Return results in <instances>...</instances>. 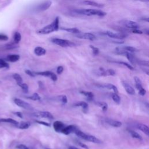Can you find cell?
I'll return each mask as SVG.
<instances>
[{"label":"cell","instance_id":"obj_1","mask_svg":"<svg viewBox=\"0 0 149 149\" xmlns=\"http://www.w3.org/2000/svg\"><path fill=\"white\" fill-rule=\"evenodd\" d=\"M58 29H59V17H56L52 23L38 30L37 31V33L39 34L45 35V34H50L53 31H57Z\"/></svg>","mask_w":149,"mask_h":149},{"label":"cell","instance_id":"obj_2","mask_svg":"<svg viewBox=\"0 0 149 149\" xmlns=\"http://www.w3.org/2000/svg\"><path fill=\"white\" fill-rule=\"evenodd\" d=\"M73 12L77 14L85 15V16H104L106 15V13L104 11L98 9H75Z\"/></svg>","mask_w":149,"mask_h":149},{"label":"cell","instance_id":"obj_3","mask_svg":"<svg viewBox=\"0 0 149 149\" xmlns=\"http://www.w3.org/2000/svg\"><path fill=\"white\" fill-rule=\"evenodd\" d=\"M51 41L52 43L59 45L62 47H72L75 46V44L73 42L68 40L58 38H54L51 39Z\"/></svg>","mask_w":149,"mask_h":149},{"label":"cell","instance_id":"obj_4","mask_svg":"<svg viewBox=\"0 0 149 149\" xmlns=\"http://www.w3.org/2000/svg\"><path fill=\"white\" fill-rule=\"evenodd\" d=\"M120 24H121L122 26H123L125 27L127 29H129L130 30L133 29H137L139 27V24L137 23L132 21V20H122L119 22Z\"/></svg>","mask_w":149,"mask_h":149},{"label":"cell","instance_id":"obj_5","mask_svg":"<svg viewBox=\"0 0 149 149\" xmlns=\"http://www.w3.org/2000/svg\"><path fill=\"white\" fill-rule=\"evenodd\" d=\"M13 101H14L15 104L19 107H21L22 108H24V109H26L27 110L33 109V107H31V105L30 104H29L28 102H27L21 99L16 98L14 99Z\"/></svg>","mask_w":149,"mask_h":149},{"label":"cell","instance_id":"obj_6","mask_svg":"<svg viewBox=\"0 0 149 149\" xmlns=\"http://www.w3.org/2000/svg\"><path fill=\"white\" fill-rule=\"evenodd\" d=\"M104 34L105 35L108 36L110 38H114V39H118V40L123 39V38H125L127 36V35L123 33H116L112 32L111 31H106L104 33Z\"/></svg>","mask_w":149,"mask_h":149},{"label":"cell","instance_id":"obj_7","mask_svg":"<svg viewBox=\"0 0 149 149\" xmlns=\"http://www.w3.org/2000/svg\"><path fill=\"white\" fill-rule=\"evenodd\" d=\"M75 36L80 39L88 40L90 41H94L96 39V37L90 33H79L75 34Z\"/></svg>","mask_w":149,"mask_h":149},{"label":"cell","instance_id":"obj_8","mask_svg":"<svg viewBox=\"0 0 149 149\" xmlns=\"http://www.w3.org/2000/svg\"><path fill=\"white\" fill-rule=\"evenodd\" d=\"M33 116L37 117V118H47L49 119H53L54 116L51 113L48 111H38L34 112L33 114Z\"/></svg>","mask_w":149,"mask_h":149},{"label":"cell","instance_id":"obj_9","mask_svg":"<svg viewBox=\"0 0 149 149\" xmlns=\"http://www.w3.org/2000/svg\"><path fill=\"white\" fill-rule=\"evenodd\" d=\"M51 4H52L51 1H45L40 4L39 5H38L36 8V10L37 12H42V11L46 10L51 6Z\"/></svg>","mask_w":149,"mask_h":149},{"label":"cell","instance_id":"obj_10","mask_svg":"<svg viewBox=\"0 0 149 149\" xmlns=\"http://www.w3.org/2000/svg\"><path fill=\"white\" fill-rule=\"evenodd\" d=\"M98 75L102 76H115V72L113 69H107L105 70L102 68H99V72Z\"/></svg>","mask_w":149,"mask_h":149},{"label":"cell","instance_id":"obj_11","mask_svg":"<svg viewBox=\"0 0 149 149\" xmlns=\"http://www.w3.org/2000/svg\"><path fill=\"white\" fill-rule=\"evenodd\" d=\"M65 126H66L65 125L63 122H62L59 120H56V121L54 122L53 123L54 129L55 130V131H56V132H58V133H61L62 130Z\"/></svg>","mask_w":149,"mask_h":149},{"label":"cell","instance_id":"obj_12","mask_svg":"<svg viewBox=\"0 0 149 149\" xmlns=\"http://www.w3.org/2000/svg\"><path fill=\"white\" fill-rule=\"evenodd\" d=\"M84 140L95 143V144H101L102 143V141L101 140L97 138L95 136L90 135V134H86Z\"/></svg>","mask_w":149,"mask_h":149},{"label":"cell","instance_id":"obj_13","mask_svg":"<svg viewBox=\"0 0 149 149\" xmlns=\"http://www.w3.org/2000/svg\"><path fill=\"white\" fill-rule=\"evenodd\" d=\"M77 127L74 125H69V126H65L63 130H62L61 133H62L63 134H66V135H68L70 133H72V132H74L75 130L77 129Z\"/></svg>","mask_w":149,"mask_h":149},{"label":"cell","instance_id":"obj_14","mask_svg":"<svg viewBox=\"0 0 149 149\" xmlns=\"http://www.w3.org/2000/svg\"><path fill=\"white\" fill-rule=\"evenodd\" d=\"M122 84H123V86L125 90H126V91L127 92V94H129L130 95H134L135 94L134 89L127 83L123 81V82H122Z\"/></svg>","mask_w":149,"mask_h":149},{"label":"cell","instance_id":"obj_15","mask_svg":"<svg viewBox=\"0 0 149 149\" xmlns=\"http://www.w3.org/2000/svg\"><path fill=\"white\" fill-rule=\"evenodd\" d=\"M106 122L109 125L115 127H119L122 126V122H120L118 120H113V119H106Z\"/></svg>","mask_w":149,"mask_h":149},{"label":"cell","instance_id":"obj_16","mask_svg":"<svg viewBox=\"0 0 149 149\" xmlns=\"http://www.w3.org/2000/svg\"><path fill=\"white\" fill-rule=\"evenodd\" d=\"M75 106L76 107H80L82 109V111L84 113H87L88 111V105L87 104V102H84V101H80L77 102L75 104Z\"/></svg>","mask_w":149,"mask_h":149},{"label":"cell","instance_id":"obj_17","mask_svg":"<svg viewBox=\"0 0 149 149\" xmlns=\"http://www.w3.org/2000/svg\"><path fill=\"white\" fill-rule=\"evenodd\" d=\"M136 126L138 129L140 130L147 136L149 135V129H148V127L147 125H144L143 123H138Z\"/></svg>","mask_w":149,"mask_h":149},{"label":"cell","instance_id":"obj_18","mask_svg":"<svg viewBox=\"0 0 149 149\" xmlns=\"http://www.w3.org/2000/svg\"><path fill=\"white\" fill-rule=\"evenodd\" d=\"M101 87L108 90H112L113 91L114 93H118V88L116 87V86H115V85L111 84V83H106V84H104L101 85Z\"/></svg>","mask_w":149,"mask_h":149},{"label":"cell","instance_id":"obj_19","mask_svg":"<svg viewBox=\"0 0 149 149\" xmlns=\"http://www.w3.org/2000/svg\"><path fill=\"white\" fill-rule=\"evenodd\" d=\"M34 54L37 56H42L45 54L46 50L41 47H36L34 48Z\"/></svg>","mask_w":149,"mask_h":149},{"label":"cell","instance_id":"obj_20","mask_svg":"<svg viewBox=\"0 0 149 149\" xmlns=\"http://www.w3.org/2000/svg\"><path fill=\"white\" fill-rule=\"evenodd\" d=\"M83 3L87 5H90V6H93L95 7H98V8H102L104 6L103 4H101L97 2H95L94 1H89V0H86L83 2Z\"/></svg>","mask_w":149,"mask_h":149},{"label":"cell","instance_id":"obj_21","mask_svg":"<svg viewBox=\"0 0 149 149\" xmlns=\"http://www.w3.org/2000/svg\"><path fill=\"white\" fill-rule=\"evenodd\" d=\"M20 59V56L17 54H12L6 56L7 61L11 62H15L17 61Z\"/></svg>","mask_w":149,"mask_h":149},{"label":"cell","instance_id":"obj_22","mask_svg":"<svg viewBox=\"0 0 149 149\" xmlns=\"http://www.w3.org/2000/svg\"><path fill=\"white\" fill-rule=\"evenodd\" d=\"M16 126L20 129H27L30 126V123L29 122H21Z\"/></svg>","mask_w":149,"mask_h":149},{"label":"cell","instance_id":"obj_23","mask_svg":"<svg viewBox=\"0 0 149 149\" xmlns=\"http://www.w3.org/2000/svg\"><path fill=\"white\" fill-rule=\"evenodd\" d=\"M61 29L63 30H65V31H66L68 33L75 34L80 33V31L77 28H76V27H68V28L62 27Z\"/></svg>","mask_w":149,"mask_h":149},{"label":"cell","instance_id":"obj_24","mask_svg":"<svg viewBox=\"0 0 149 149\" xmlns=\"http://www.w3.org/2000/svg\"><path fill=\"white\" fill-rule=\"evenodd\" d=\"M5 122V123H9L15 125H17L19 122L12 118H1L0 119V123Z\"/></svg>","mask_w":149,"mask_h":149},{"label":"cell","instance_id":"obj_25","mask_svg":"<svg viewBox=\"0 0 149 149\" xmlns=\"http://www.w3.org/2000/svg\"><path fill=\"white\" fill-rule=\"evenodd\" d=\"M80 93L86 97L88 101H91L94 97V94L92 92L86 91H81Z\"/></svg>","mask_w":149,"mask_h":149},{"label":"cell","instance_id":"obj_26","mask_svg":"<svg viewBox=\"0 0 149 149\" xmlns=\"http://www.w3.org/2000/svg\"><path fill=\"white\" fill-rule=\"evenodd\" d=\"M125 55L126 56L127 59H128V61L132 63V64H134L135 62H136L135 58L134 57V56L132 54V53L130 52H126V54H125Z\"/></svg>","mask_w":149,"mask_h":149},{"label":"cell","instance_id":"obj_27","mask_svg":"<svg viewBox=\"0 0 149 149\" xmlns=\"http://www.w3.org/2000/svg\"><path fill=\"white\" fill-rule=\"evenodd\" d=\"M122 49L125 51V52H130V53H133L134 52H136L137 50L136 48L131 47V46H124V47H121Z\"/></svg>","mask_w":149,"mask_h":149},{"label":"cell","instance_id":"obj_28","mask_svg":"<svg viewBox=\"0 0 149 149\" xmlns=\"http://www.w3.org/2000/svg\"><path fill=\"white\" fill-rule=\"evenodd\" d=\"M134 80L135 82V85H136V87L137 90H140L141 88H143L142 86V83L141 81L140 80V79L137 77V76H134Z\"/></svg>","mask_w":149,"mask_h":149},{"label":"cell","instance_id":"obj_29","mask_svg":"<svg viewBox=\"0 0 149 149\" xmlns=\"http://www.w3.org/2000/svg\"><path fill=\"white\" fill-rule=\"evenodd\" d=\"M13 78L16 80L17 84H19L20 83H23V79L21 76L18 73H14L13 74Z\"/></svg>","mask_w":149,"mask_h":149},{"label":"cell","instance_id":"obj_30","mask_svg":"<svg viewBox=\"0 0 149 149\" xmlns=\"http://www.w3.org/2000/svg\"><path fill=\"white\" fill-rule=\"evenodd\" d=\"M111 97H112V100H113V101H114L115 103H116V104H119L120 103V97L118 95L117 93H112V94H111Z\"/></svg>","mask_w":149,"mask_h":149},{"label":"cell","instance_id":"obj_31","mask_svg":"<svg viewBox=\"0 0 149 149\" xmlns=\"http://www.w3.org/2000/svg\"><path fill=\"white\" fill-rule=\"evenodd\" d=\"M129 133L131 134L132 137L137 139H139V140H141L142 139V137L137 132H135L134 130H129Z\"/></svg>","mask_w":149,"mask_h":149},{"label":"cell","instance_id":"obj_32","mask_svg":"<svg viewBox=\"0 0 149 149\" xmlns=\"http://www.w3.org/2000/svg\"><path fill=\"white\" fill-rule=\"evenodd\" d=\"M13 40L15 44H17L21 40V34L19 32H15L13 35Z\"/></svg>","mask_w":149,"mask_h":149},{"label":"cell","instance_id":"obj_33","mask_svg":"<svg viewBox=\"0 0 149 149\" xmlns=\"http://www.w3.org/2000/svg\"><path fill=\"white\" fill-rule=\"evenodd\" d=\"M98 106H99L103 111H106L108 109V104L105 102H97Z\"/></svg>","mask_w":149,"mask_h":149},{"label":"cell","instance_id":"obj_34","mask_svg":"<svg viewBox=\"0 0 149 149\" xmlns=\"http://www.w3.org/2000/svg\"><path fill=\"white\" fill-rule=\"evenodd\" d=\"M52 72L50 71H43V72H34L35 74L37 75H40V76H46V77H49Z\"/></svg>","mask_w":149,"mask_h":149},{"label":"cell","instance_id":"obj_35","mask_svg":"<svg viewBox=\"0 0 149 149\" xmlns=\"http://www.w3.org/2000/svg\"><path fill=\"white\" fill-rule=\"evenodd\" d=\"M23 90V91L24 93H27L28 91H29V86L26 83H20L19 84H17Z\"/></svg>","mask_w":149,"mask_h":149},{"label":"cell","instance_id":"obj_36","mask_svg":"<svg viewBox=\"0 0 149 149\" xmlns=\"http://www.w3.org/2000/svg\"><path fill=\"white\" fill-rule=\"evenodd\" d=\"M27 98L31 100H33V101H37V100H40L41 99L40 96L37 93H34L33 95H31L30 97H28Z\"/></svg>","mask_w":149,"mask_h":149},{"label":"cell","instance_id":"obj_37","mask_svg":"<svg viewBox=\"0 0 149 149\" xmlns=\"http://www.w3.org/2000/svg\"><path fill=\"white\" fill-rule=\"evenodd\" d=\"M9 67V64L2 59H0V68H8Z\"/></svg>","mask_w":149,"mask_h":149},{"label":"cell","instance_id":"obj_38","mask_svg":"<svg viewBox=\"0 0 149 149\" xmlns=\"http://www.w3.org/2000/svg\"><path fill=\"white\" fill-rule=\"evenodd\" d=\"M58 98H59V100H60V101L62 102V104H66L68 102V98L65 95H59L58 97Z\"/></svg>","mask_w":149,"mask_h":149},{"label":"cell","instance_id":"obj_39","mask_svg":"<svg viewBox=\"0 0 149 149\" xmlns=\"http://www.w3.org/2000/svg\"><path fill=\"white\" fill-rule=\"evenodd\" d=\"M117 63L124 65L125 66L127 67V68L129 69H130V70H134V68H133L132 65H130V64H129L128 63H126V62H117Z\"/></svg>","mask_w":149,"mask_h":149},{"label":"cell","instance_id":"obj_40","mask_svg":"<svg viewBox=\"0 0 149 149\" xmlns=\"http://www.w3.org/2000/svg\"><path fill=\"white\" fill-rule=\"evenodd\" d=\"M90 48H91L92 51H93V53L94 55H97L99 53V49L94 46H93V45H90Z\"/></svg>","mask_w":149,"mask_h":149},{"label":"cell","instance_id":"obj_41","mask_svg":"<svg viewBox=\"0 0 149 149\" xmlns=\"http://www.w3.org/2000/svg\"><path fill=\"white\" fill-rule=\"evenodd\" d=\"M36 122H37V123H39L40 125H44L45 126H50V124L49 123H47L46 122H44V121H41V120H36Z\"/></svg>","mask_w":149,"mask_h":149},{"label":"cell","instance_id":"obj_42","mask_svg":"<svg viewBox=\"0 0 149 149\" xmlns=\"http://www.w3.org/2000/svg\"><path fill=\"white\" fill-rule=\"evenodd\" d=\"M8 37L4 34H0V41H7Z\"/></svg>","mask_w":149,"mask_h":149},{"label":"cell","instance_id":"obj_43","mask_svg":"<svg viewBox=\"0 0 149 149\" xmlns=\"http://www.w3.org/2000/svg\"><path fill=\"white\" fill-rule=\"evenodd\" d=\"M25 73H26L27 74H28L29 76H31V77H34V76H36L34 72H32V71H31V70H25Z\"/></svg>","mask_w":149,"mask_h":149},{"label":"cell","instance_id":"obj_44","mask_svg":"<svg viewBox=\"0 0 149 149\" xmlns=\"http://www.w3.org/2000/svg\"><path fill=\"white\" fill-rule=\"evenodd\" d=\"M49 77H50L54 81H56L58 80V77H57L56 75L54 73H53V72L51 73V74Z\"/></svg>","mask_w":149,"mask_h":149},{"label":"cell","instance_id":"obj_45","mask_svg":"<svg viewBox=\"0 0 149 149\" xmlns=\"http://www.w3.org/2000/svg\"><path fill=\"white\" fill-rule=\"evenodd\" d=\"M63 66H58V68H57V69H56V72H57V73H58V74H61V73L63 72Z\"/></svg>","mask_w":149,"mask_h":149},{"label":"cell","instance_id":"obj_46","mask_svg":"<svg viewBox=\"0 0 149 149\" xmlns=\"http://www.w3.org/2000/svg\"><path fill=\"white\" fill-rule=\"evenodd\" d=\"M139 94L141 96H144L146 94V90L143 87L139 90Z\"/></svg>","mask_w":149,"mask_h":149},{"label":"cell","instance_id":"obj_47","mask_svg":"<svg viewBox=\"0 0 149 149\" xmlns=\"http://www.w3.org/2000/svg\"><path fill=\"white\" fill-rule=\"evenodd\" d=\"M139 62V64L142 65L143 66H148V61H136Z\"/></svg>","mask_w":149,"mask_h":149},{"label":"cell","instance_id":"obj_48","mask_svg":"<svg viewBox=\"0 0 149 149\" xmlns=\"http://www.w3.org/2000/svg\"><path fill=\"white\" fill-rule=\"evenodd\" d=\"M16 148H17V149H28L29 147L24 144H19L16 146Z\"/></svg>","mask_w":149,"mask_h":149},{"label":"cell","instance_id":"obj_49","mask_svg":"<svg viewBox=\"0 0 149 149\" xmlns=\"http://www.w3.org/2000/svg\"><path fill=\"white\" fill-rule=\"evenodd\" d=\"M77 144L80 147H83V148H84L85 149H88V146L86 144H84V143H81L80 141H77Z\"/></svg>","mask_w":149,"mask_h":149},{"label":"cell","instance_id":"obj_50","mask_svg":"<svg viewBox=\"0 0 149 149\" xmlns=\"http://www.w3.org/2000/svg\"><path fill=\"white\" fill-rule=\"evenodd\" d=\"M131 31L133 33H134V34H142L143 33V32L141 30H139V29H133V30H131Z\"/></svg>","mask_w":149,"mask_h":149},{"label":"cell","instance_id":"obj_51","mask_svg":"<svg viewBox=\"0 0 149 149\" xmlns=\"http://www.w3.org/2000/svg\"><path fill=\"white\" fill-rule=\"evenodd\" d=\"M16 47V46L14 44H8L6 45V48L7 49H13V48H15Z\"/></svg>","mask_w":149,"mask_h":149},{"label":"cell","instance_id":"obj_52","mask_svg":"<svg viewBox=\"0 0 149 149\" xmlns=\"http://www.w3.org/2000/svg\"><path fill=\"white\" fill-rule=\"evenodd\" d=\"M14 113H15L16 116H17L19 118H23V114H22V112H14Z\"/></svg>","mask_w":149,"mask_h":149},{"label":"cell","instance_id":"obj_53","mask_svg":"<svg viewBox=\"0 0 149 149\" xmlns=\"http://www.w3.org/2000/svg\"><path fill=\"white\" fill-rule=\"evenodd\" d=\"M69 149H79V148H77L76 147H74V146H69Z\"/></svg>","mask_w":149,"mask_h":149},{"label":"cell","instance_id":"obj_54","mask_svg":"<svg viewBox=\"0 0 149 149\" xmlns=\"http://www.w3.org/2000/svg\"><path fill=\"white\" fill-rule=\"evenodd\" d=\"M45 149H51V148H45Z\"/></svg>","mask_w":149,"mask_h":149},{"label":"cell","instance_id":"obj_55","mask_svg":"<svg viewBox=\"0 0 149 149\" xmlns=\"http://www.w3.org/2000/svg\"><path fill=\"white\" fill-rule=\"evenodd\" d=\"M28 149H30V148H28Z\"/></svg>","mask_w":149,"mask_h":149}]
</instances>
